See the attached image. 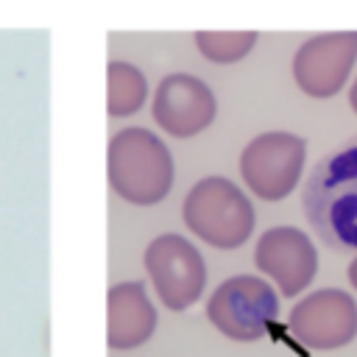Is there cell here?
Segmentation results:
<instances>
[{"mask_svg":"<svg viewBox=\"0 0 357 357\" xmlns=\"http://www.w3.org/2000/svg\"><path fill=\"white\" fill-rule=\"evenodd\" d=\"M301 212L326 248L357 254V134L312 165L301 184Z\"/></svg>","mask_w":357,"mask_h":357,"instance_id":"cell-1","label":"cell"},{"mask_svg":"<svg viewBox=\"0 0 357 357\" xmlns=\"http://www.w3.org/2000/svg\"><path fill=\"white\" fill-rule=\"evenodd\" d=\"M106 176L112 192L126 204L156 206L173 190V153L153 131L128 126L109 139Z\"/></svg>","mask_w":357,"mask_h":357,"instance_id":"cell-2","label":"cell"},{"mask_svg":"<svg viewBox=\"0 0 357 357\" xmlns=\"http://www.w3.org/2000/svg\"><path fill=\"white\" fill-rule=\"evenodd\" d=\"M184 226L212 248L234 251L254 234L257 212L251 198L226 176L198 178L181 201Z\"/></svg>","mask_w":357,"mask_h":357,"instance_id":"cell-3","label":"cell"},{"mask_svg":"<svg viewBox=\"0 0 357 357\" xmlns=\"http://www.w3.org/2000/svg\"><path fill=\"white\" fill-rule=\"evenodd\" d=\"M204 315L223 337L234 343H254L262 340L279 318V296L265 279L240 273L212 290Z\"/></svg>","mask_w":357,"mask_h":357,"instance_id":"cell-4","label":"cell"},{"mask_svg":"<svg viewBox=\"0 0 357 357\" xmlns=\"http://www.w3.org/2000/svg\"><path fill=\"white\" fill-rule=\"evenodd\" d=\"M307 139L293 131H262L240 153V176L262 201L287 198L304 173Z\"/></svg>","mask_w":357,"mask_h":357,"instance_id":"cell-5","label":"cell"},{"mask_svg":"<svg viewBox=\"0 0 357 357\" xmlns=\"http://www.w3.org/2000/svg\"><path fill=\"white\" fill-rule=\"evenodd\" d=\"M142 265L167 310H187L206 290V262L184 234L167 231L153 237L142 254Z\"/></svg>","mask_w":357,"mask_h":357,"instance_id":"cell-6","label":"cell"},{"mask_svg":"<svg viewBox=\"0 0 357 357\" xmlns=\"http://www.w3.org/2000/svg\"><path fill=\"white\" fill-rule=\"evenodd\" d=\"M290 335L312 351H335L357 337V301L340 287H321L293 304Z\"/></svg>","mask_w":357,"mask_h":357,"instance_id":"cell-7","label":"cell"},{"mask_svg":"<svg viewBox=\"0 0 357 357\" xmlns=\"http://www.w3.org/2000/svg\"><path fill=\"white\" fill-rule=\"evenodd\" d=\"M357 61V31L315 33L293 53V81L310 98H335Z\"/></svg>","mask_w":357,"mask_h":357,"instance_id":"cell-8","label":"cell"},{"mask_svg":"<svg viewBox=\"0 0 357 357\" xmlns=\"http://www.w3.org/2000/svg\"><path fill=\"white\" fill-rule=\"evenodd\" d=\"M151 114L156 126L176 139H190L206 131L218 117V98L206 81L190 73H170L159 81Z\"/></svg>","mask_w":357,"mask_h":357,"instance_id":"cell-9","label":"cell"},{"mask_svg":"<svg viewBox=\"0 0 357 357\" xmlns=\"http://www.w3.org/2000/svg\"><path fill=\"white\" fill-rule=\"evenodd\" d=\"M254 265L268 279H273L282 296L293 298L315 279L318 248L298 226H271L257 237Z\"/></svg>","mask_w":357,"mask_h":357,"instance_id":"cell-10","label":"cell"},{"mask_svg":"<svg viewBox=\"0 0 357 357\" xmlns=\"http://www.w3.org/2000/svg\"><path fill=\"white\" fill-rule=\"evenodd\" d=\"M156 332V307L142 282H117L106 293V343L114 351L145 346Z\"/></svg>","mask_w":357,"mask_h":357,"instance_id":"cell-11","label":"cell"},{"mask_svg":"<svg viewBox=\"0 0 357 357\" xmlns=\"http://www.w3.org/2000/svg\"><path fill=\"white\" fill-rule=\"evenodd\" d=\"M148 100V78L131 61H109L106 67V109L109 117H131Z\"/></svg>","mask_w":357,"mask_h":357,"instance_id":"cell-12","label":"cell"},{"mask_svg":"<svg viewBox=\"0 0 357 357\" xmlns=\"http://www.w3.org/2000/svg\"><path fill=\"white\" fill-rule=\"evenodd\" d=\"M257 31H195L192 42L198 53L212 64H234L245 59L257 45Z\"/></svg>","mask_w":357,"mask_h":357,"instance_id":"cell-13","label":"cell"},{"mask_svg":"<svg viewBox=\"0 0 357 357\" xmlns=\"http://www.w3.org/2000/svg\"><path fill=\"white\" fill-rule=\"evenodd\" d=\"M346 276H349V284L357 290V257L349 262V271H346Z\"/></svg>","mask_w":357,"mask_h":357,"instance_id":"cell-14","label":"cell"},{"mask_svg":"<svg viewBox=\"0 0 357 357\" xmlns=\"http://www.w3.org/2000/svg\"><path fill=\"white\" fill-rule=\"evenodd\" d=\"M349 103H351V109H354V114H357V78H354V84H351V89H349Z\"/></svg>","mask_w":357,"mask_h":357,"instance_id":"cell-15","label":"cell"}]
</instances>
